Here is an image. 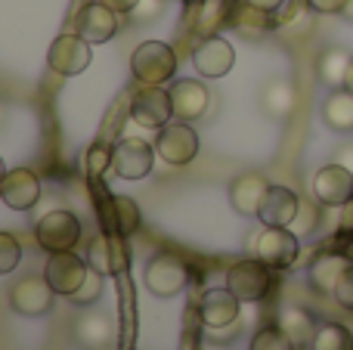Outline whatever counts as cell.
<instances>
[{
	"label": "cell",
	"mask_w": 353,
	"mask_h": 350,
	"mask_svg": "<svg viewBox=\"0 0 353 350\" xmlns=\"http://www.w3.org/2000/svg\"><path fill=\"white\" fill-rule=\"evenodd\" d=\"M130 74L140 84L161 87L176 74V53L165 41H143L130 56Z\"/></svg>",
	"instance_id": "1"
},
{
	"label": "cell",
	"mask_w": 353,
	"mask_h": 350,
	"mask_svg": "<svg viewBox=\"0 0 353 350\" xmlns=\"http://www.w3.org/2000/svg\"><path fill=\"white\" fill-rule=\"evenodd\" d=\"M226 289L239 298L242 304L263 301L273 289V267H267L261 258L254 260H239L226 270Z\"/></svg>",
	"instance_id": "2"
},
{
	"label": "cell",
	"mask_w": 353,
	"mask_h": 350,
	"mask_svg": "<svg viewBox=\"0 0 353 350\" xmlns=\"http://www.w3.org/2000/svg\"><path fill=\"white\" fill-rule=\"evenodd\" d=\"M143 282L155 298H176L180 291H186L189 285V267L186 260H180L171 251L155 254L143 270Z\"/></svg>",
	"instance_id": "3"
},
{
	"label": "cell",
	"mask_w": 353,
	"mask_h": 350,
	"mask_svg": "<svg viewBox=\"0 0 353 350\" xmlns=\"http://www.w3.org/2000/svg\"><path fill=\"white\" fill-rule=\"evenodd\" d=\"M34 239L43 251L56 254V251H72L81 239V220L72 211H50L37 220L34 227Z\"/></svg>",
	"instance_id": "4"
},
{
	"label": "cell",
	"mask_w": 353,
	"mask_h": 350,
	"mask_svg": "<svg viewBox=\"0 0 353 350\" xmlns=\"http://www.w3.org/2000/svg\"><path fill=\"white\" fill-rule=\"evenodd\" d=\"M254 254L273 270H288L301 254V242L288 227H263L254 239Z\"/></svg>",
	"instance_id": "5"
},
{
	"label": "cell",
	"mask_w": 353,
	"mask_h": 350,
	"mask_svg": "<svg viewBox=\"0 0 353 350\" xmlns=\"http://www.w3.org/2000/svg\"><path fill=\"white\" fill-rule=\"evenodd\" d=\"M155 152L161 155V161L171 167H183L199 155V134L192 130V124H165L155 136Z\"/></svg>",
	"instance_id": "6"
},
{
	"label": "cell",
	"mask_w": 353,
	"mask_h": 350,
	"mask_svg": "<svg viewBox=\"0 0 353 350\" xmlns=\"http://www.w3.org/2000/svg\"><path fill=\"white\" fill-rule=\"evenodd\" d=\"M53 301H56V291L47 282V276H25L10 289V307L19 316L37 320V316L53 310Z\"/></svg>",
	"instance_id": "7"
},
{
	"label": "cell",
	"mask_w": 353,
	"mask_h": 350,
	"mask_svg": "<svg viewBox=\"0 0 353 350\" xmlns=\"http://www.w3.org/2000/svg\"><path fill=\"white\" fill-rule=\"evenodd\" d=\"M130 118L140 127H152V130H161L165 124H171V118H174L171 90L143 84V90L134 93V99H130Z\"/></svg>",
	"instance_id": "8"
},
{
	"label": "cell",
	"mask_w": 353,
	"mask_h": 350,
	"mask_svg": "<svg viewBox=\"0 0 353 350\" xmlns=\"http://www.w3.org/2000/svg\"><path fill=\"white\" fill-rule=\"evenodd\" d=\"M313 198L325 208H344L353 202V171L344 165L332 161V165L319 167L313 177Z\"/></svg>",
	"instance_id": "9"
},
{
	"label": "cell",
	"mask_w": 353,
	"mask_h": 350,
	"mask_svg": "<svg viewBox=\"0 0 353 350\" xmlns=\"http://www.w3.org/2000/svg\"><path fill=\"white\" fill-rule=\"evenodd\" d=\"M155 161V146H149L146 140L128 136L112 149V174L121 180H143L149 177Z\"/></svg>",
	"instance_id": "10"
},
{
	"label": "cell",
	"mask_w": 353,
	"mask_h": 350,
	"mask_svg": "<svg viewBox=\"0 0 353 350\" xmlns=\"http://www.w3.org/2000/svg\"><path fill=\"white\" fill-rule=\"evenodd\" d=\"M90 41H84L81 34H59L50 43L47 65L62 78H74L90 65Z\"/></svg>",
	"instance_id": "11"
},
{
	"label": "cell",
	"mask_w": 353,
	"mask_h": 350,
	"mask_svg": "<svg viewBox=\"0 0 353 350\" xmlns=\"http://www.w3.org/2000/svg\"><path fill=\"white\" fill-rule=\"evenodd\" d=\"M87 273H90V264H87V260H81L74 251L50 254L47 267H43V276H47V282L53 285V291H56V295H65V298H72L74 291L84 285Z\"/></svg>",
	"instance_id": "12"
},
{
	"label": "cell",
	"mask_w": 353,
	"mask_h": 350,
	"mask_svg": "<svg viewBox=\"0 0 353 350\" xmlns=\"http://www.w3.org/2000/svg\"><path fill=\"white\" fill-rule=\"evenodd\" d=\"M87 264L103 276H121L130 264V251L124 236H99L87 248Z\"/></svg>",
	"instance_id": "13"
},
{
	"label": "cell",
	"mask_w": 353,
	"mask_h": 350,
	"mask_svg": "<svg viewBox=\"0 0 353 350\" xmlns=\"http://www.w3.org/2000/svg\"><path fill=\"white\" fill-rule=\"evenodd\" d=\"M0 198L6 208L12 211H31L41 198V180L28 167H12L6 171L3 183H0Z\"/></svg>",
	"instance_id": "14"
},
{
	"label": "cell",
	"mask_w": 353,
	"mask_h": 350,
	"mask_svg": "<svg viewBox=\"0 0 353 350\" xmlns=\"http://www.w3.org/2000/svg\"><path fill=\"white\" fill-rule=\"evenodd\" d=\"M301 214V198L298 192H292L288 186H273L270 183L267 196L261 202V211H257V220L263 227H292Z\"/></svg>",
	"instance_id": "15"
},
{
	"label": "cell",
	"mask_w": 353,
	"mask_h": 350,
	"mask_svg": "<svg viewBox=\"0 0 353 350\" xmlns=\"http://www.w3.org/2000/svg\"><path fill=\"white\" fill-rule=\"evenodd\" d=\"M171 103H174V118L192 124L205 115L211 96H208V87L201 84V81L183 78V81H174L171 84Z\"/></svg>",
	"instance_id": "16"
},
{
	"label": "cell",
	"mask_w": 353,
	"mask_h": 350,
	"mask_svg": "<svg viewBox=\"0 0 353 350\" xmlns=\"http://www.w3.org/2000/svg\"><path fill=\"white\" fill-rule=\"evenodd\" d=\"M232 62H236V50L223 37H208L205 43H199V50L192 53V65L205 78H223L230 74Z\"/></svg>",
	"instance_id": "17"
},
{
	"label": "cell",
	"mask_w": 353,
	"mask_h": 350,
	"mask_svg": "<svg viewBox=\"0 0 353 350\" xmlns=\"http://www.w3.org/2000/svg\"><path fill=\"white\" fill-rule=\"evenodd\" d=\"M74 25H78V34L84 37V41L105 43V41H112L118 31V12L97 0V3H87L84 10L78 12Z\"/></svg>",
	"instance_id": "18"
},
{
	"label": "cell",
	"mask_w": 353,
	"mask_h": 350,
	"mask_svg": "<svg viewBox=\"0 0 353 350\" xmlns=\"http://www.w3.org/2000/svg\"><path fill=\"white\" fill-rule=\"evenodd\" d=\"M239 298L232 295L230 289H208L201 295V304H199V316L208 329H226L236 322L239 316Z\"/></svg>",
	"instance_id": "19"
},
{
	"label": "cell",
	"mask_w": 353,
	"mask_h": 350,
	"mask_svg": "<svg viewBox=\"0 0 353 350\" xmlns=\"http://www.w3.org/2000/svg\"><path fill=\"white\" fill-rule=\"evenodd\" d=\"M267 189H270V183L263 174H239L230 183V205L242 217H257Z\"/></svg>",
	"instance_id": "20"
},
{
	"label": "cell",
	"mask_w": 353,
	"mask_h": 350,
	"mask_svg": "<svg viewBox=\"0 0 353 350\" xmlns=\"http://www.w3.org/2000/svg\"><path fill=\"white\" fill-rule=\"evenodd\" d=\"M347 267H350L347 258H341V254H319L310 264V270H307V282H310L313 291H319V295H335V289Z\"/></svg>",
	"instance_id": "21"
},
{
	"label": "cell",
	"mask_w": 353,
	"mask_h": 350,
	"mask_svg": "<svg viewBox=\"0 0 353 350\" xmlns=\"http://www.w3.org/2000/svg\"><path fill=\"white\" fill-rule=\"evenodd\" d=\"M112 338H115V322H112L109 313H84L78 320V329H74V341H78L84 350H99L109 347Z\"/></svg>",
	"instance_id": "22"
},
{
	"label": "cell",
	"mask_w": 353,
	"mask_h": 350,
	"mask_svg": "<svg viewBox=\"0 0 353 350\" xmlns=\"http://www.w3.org/2000/svg\"><path fill=\"white\" fill-rule=\"evenodd\" d=\"M323 121L329 124L338 134H347L353 130V93L338 87V90L329 93V99L323 103Z\"/></svg>",
	"instance_id": "23"
},
{
	"label": "cell",
	"mask_w": 353,
	"mask_h": 350,
	"mask_svg": "<svg viewBox=\"0 0 353 350\" xmlns=\"http://www.w3.org/2000/svg\"><path fill=\"white\" fill-rule=\"evenodd\" d=\"M350 62H353V56L347 53V50H341V47L325 50V53L316 59V74H319V81H323L325 87H332V90L344 87V78H347Z\"/></svg>",
	"instance_id": "24"
},
{
	"label": "cell",
	"mask_w": 353,
	"mask_h": 350,
	"mask_svg": "<svg viewBox=\"0 0 353 350\" xmlns=\"http://www.w3.org/2000/svg\"><path fill=\"white\" fill-rule=\"evenodd\" d=\"M279 329L294 341V347H307L313 341V335H316V322H313V316L304 313V310H298V307L282 310Z\"/></svg>",
	"instance_id": "25"
},
{
	"label": "cell",
	"mask_w": 353,
	"mask_h": 350,
	"mask_svg": "<svg viewBox=\"0 0 353 350\" xmlns=\"http://www.w3.org/2000/svg\"><path fill=\"white\" fill-rule=\"evenodd\" d=\"M261 105L270 118H285L288 112L294 109V87L288 81L276 78L263 87V96H261Z\"/></svg>",
	"instance_id": "26"
},
{
	"label": "cell",
	"mask_w": 353,
	"mask_h": 350,
	"mask_svg": "<svg viewBox=\"0 0 353 350\" xmlns=\"http://www.w3.org/2000/svg\"><path fill=\"white\" fill-rule=\"evenodd\" d=\"M310 350H353V332L341 322H323L313 335Z\"/></svg>",
	"instance_id": "27"
},
{
	"label": "cell",
	"mask_w": 353,
	"mask_h": 350,
	"mask_svg": "<svg viewBox=\"0 0 353 350\" xmlns=\"http://www.w3.org/2000/svg\"><path fill=\"white\" fill-rule=\"evenodd\" d=\"M112 217H115L118 236H124V239L140 229V208H137V202L134 198H128V196L112 198Z\"/></svg>",
	"instance_id": "28"
},
{
	"label": "cell",
	"mask_w": 353,
	"mask_h": 350,
	"mask_svg": "<svg viewBox=\"0 0 353 350\" xmlns=\"http://www.w3.org/2000/svg\"><path fill=\"white\" fill-rule=\"evenodd\" d=\"M251 350H294V341L279 326H263L251 338Z\"/></svg>",
	"instance_id": "29"
},
{
	"label": "cell",
	"mask_w": 353,
	"mask_h": 350,
	"mask_svg": "<svg viewBox=\"0 0 353 350\" xmlns=\"http://www.w3.org/2000/svg\"><path fill=\"white\" fill-rule=\"evenodd\" d=\"M103 285H105V276H103V273H97V270L90 267V273H87V279H84V285H81V289L74 291L68 301L78 304V307H90V304L97 301L99 295H103Z\"/></svg>",
	"instance_id": "30"
},
{
	"label": "cell",
	"mask_w": 353,
	"mask_h": 350,
	"mask_svg": "<svg viewBox=\"0 0 353 350\" xmlns=\"http://www.w3.org/2000/svg\"><path fill=\"white\" fill-rule=\"evenodd\" d=\"M22 260V242L12 233H0V276L12 273Z\"/></svg>",
	"instance_id": "31"
},
{
	"label": "cell",
	"mask_w": 353,
	"mask_h": 350,
	"mask_svg": "<svg viewBox=\"0 0 353 350\" xmlns=\"http://www.w3.org/2000/svg\"><path fill=\"white\" fill-rule=\"evenodd\" d=\"M335 301L341 304L344 310H350L353 313V264L344 270V276H341V282H338V289H335Z\"/></svg>",
	"instance_id": "32"
},
{
	"label": "cell",
	"mask_w": 353,
	"mask_h": 350,
	"mask_svg": "<svg viewBox=\"0 0 353 350\" xmlns=\"http://www.w3.org/2000/svg\"><path fill=\"white\" fill-rule=\"evenodd\" d=\"M87 167H90V174H99V171H105V167H112V149H105V146L90 149V155H87Z\"/></svg>",
	"instance_id": "33"
},
{
	"label": "cell",
	"mask_w": 353,
	"mask_h": 350,
	"mask_svg": "<svg viewBox=\"0 0 353 350\" xmlns=\"http://www.w3.org/2000/svg\"><path fill=\"white\" fill-rule=\"evenodd\" d=\"M307 6L316 10V12H323V16H332V12H344L347 0H307Z\"/></svg>",
	"instance_id": "34"
},
{
	"label": "cell",
	"mask_w": 353,
	"mask_h": 350,
	"mask_svg": "<svg viewBox=\"0 0 353 350\" xmlns=\"http://www.w3.org/2000/svg\"><path fill=\"white\" fill-rule=\"evenodd\" d=\"M245 3H248L251 10H257V12H276L285 0H245Z\"/></svg>",
	"instance_id": "35"
},
{
	"label": "cell",
	"mask_w": 353,
	"mask_h": 350,
	"mask_svg": "<svg viewBox=\"0 0 353 350\" xmlns=\"http://www.w3.org/2000/svg\"><path fill=\"white\" fill-rule=\"evenodd\" d=\"M99 3H105L109 10H115V12H134L140 0H99Z\"/></svg>",
	"instance_id": "36"
},
{
	"label": "cell",
	"mask_w": 353,
	"mask_h": 350,
	"mask_svg": "<svg viewBox=\"0 0 353 350\" xmlns=\"http://www.w3.org/2000/svg\"><path fill=\"white\" fill-rule=\"evenodd\" d=\"M338 165H344L347 171H353V149H344V152L338 155Z\"/></svg>",
	"instance_id": "37"
},
{
	"label": "cell",
	"mask_w": 353,
	"mask_h": 350,
	"mask_svg": "<svg viewBox=\"0 0 353 350\" xmlns=\"http://www.w3.org/2000/svg\"><path fill=\"white\" fill-rule=\"evenodd\" d=\"M344 90L353 93V62H350V68H347V78H344Z\"/></svg>",
	"instance_id": "38"
},
{
	"label": "cell",
	"mask_w": 353,
	"mask_h": 350,
	"mask_svg": "<svg viewBox=\"0 0 353 350\" xmlns=\"http://www.w3.org/2000/svg\"><path fill=\"white\" fill-rule=\"evenodd\" d=\"M341 16H347V19H353V0H347V6H344V12Z\"/></svg>",
	"instance_id": "39"
},
{
	"label": "cell",
	"mask_w": 353,
	"mask_h": 350,
	"mask_svg": "<svg viewBox=\"0 0 353 350\" xmlns=\"http://www.w3.org/2000/svg\"><path fill=\"white\" fill-rule=\"evenodd\" d=\"M3 177H6V167H3V158H0V183H3Z\"/></svg>",
	"instance_id": "40"
},
{
	"label": "cell",
	"mask_w": 353,
	"mask_h": 350,
	"mask_svg": "<svg viewBox=\"0 0 353 350\" xmlns=\"http://www.w3.org/2000/svg\"><path fill=\"white\" fill-rule=\"evenodd\" d=\"M0 124H3V105H0Z\"/></svg>",
	"instance_id": "41"
},
{
	"label": "cell",
	"mask_w": 353,
	"mask_h": 350,
	"mask_svg": "<svg viewBox=\"0 0 353 350\" xmlns=\"http://www.w3.org/2000/svg\"><path fill=\"white\" fill-rule=\"evenodd\" d=\"M99 350H115V347H112V344H109V347H99Z\"/></svg>",
	"instance_id": "42"
},
{
	"label": "cell",
	"mask_w": 353,
	"mask_h": 350,
	"mask_svg": "<svg viewBox=\"0 0 353 350\" xmlns=\"http://www.w3.org/2000/svg\"><path fill=\"white\" fill-rule=\"evenodd\" d=\"M294 350H310V347H294Z\"/></svg>",
	"instance_id": "43"
},
{
	"label": "cell",
	"mask_w": 353,
	"mask_h": 350,
	"mask_svg": "<svg viewBox=\"0 0 353 350\" xmlns=\"http://www.w3.org/2000/svg\"><path fill=\"white\" fill-rule=\"evenodd\" d=\"M159 3H161V0H159Z\"/></svg>",
	"instance_id": "44"
}]
</instances>
